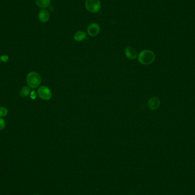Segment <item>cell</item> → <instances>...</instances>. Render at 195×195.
<instances>
[{"instance_id":"obj_1","label":"cell","mask_w":195,"mask_h":195,"mask_svg":"<svg viewBox=\"0 0 195 195\" xmlns=\"http://www.w3.org/2000/svg\"><path fill=\"white\" fill-rule=\"evenodd\" d=\"M138 61L144 65L152 63L155 59V55L150 50H144L139 52L138 55Z\"/></svg>"},{"instance_id":"obj_2","label":"cell","mask_w":195,"mask_h":195,"mask_svg":"<svg viewBox=\"0 0 195 195\" xmlns=\"http://www.w3.org/2000/svg\"><path fill=\"white\" fill-rule=\"evenodd\" d=\"M26 81L30 87L35 89L40 85L42 82V78L38 72H30L27 76Z\"/></svg>"},{"instance_id":"obj_3","label":"cell","mask_w":195,"mask_h":195,"mask_svg":"<svg viewBox=\"0 0 195 195\" xmlns=\"http://www.w3.org/2000/svg\"><path fill=\"white\" fill-rule=\"evenodd\" d=\"M85 6L87 10L91 13H96L101 8L100 0H86Z\"/></svg>"},{"instance_id":"obj_4","label":"cell","mask_w":195,"mask_h":195,"mask_svg":"<svg viewBox=\"0 0 195 195\" xmlns=\"http://www.w3.org/2000/svg\"><path fill=\"white\" fill-rule=\"evenodd\" d=\"M37 94L43 100H50L52 98V92L47 86H41L38 89Z\"/></svg>"},{"instance_id":"obj_5","label":"cell","mask_w":195,"mask_h":195,"mask_svg":"<svg viewBox=\"0 0 195 195\" xmlns=\"http://www.w3.org/2000/svg\"><path fill=\"white\" fill-rule=\"evenodd\" d=\"M87 33L91 37H95L98 35L100 32L99 25L96 23L90 24L87 29Z\"/></svg>"},{"instance_id":"obj_6","label":"cell","mask_w":195,"mask_h":195,"mask_svg":"<svg viewBox=\"0 0 195 195\" xmlns=\"http://www.w3.org/2000/svg\"><path fill=\"white\" fill-rule=\"evenodd\" d=\"M160 105V100L157 97H152L148 101V107L151 110L157 109Z\"/></svg>"},{"instance_id":"obj_7","label":"cell","mask_w":195,"mask_h":195,"mask_svg":"<svg viewBox=\"0 0 195 195\" xmlns=\"http://www.w3.org/2000/svg\"><path fill=\"white\" fill-rule=\"evenodd\" d=\"M125 55L129 59H135L138 57L136 50L133 47H127L125 49Z\"/></svg>"},{"instance_id":"obj_8","label":"cell","mask_w":195,"mask_h":195,"mask_svg":"<svg viewBox=\"0 0 195 195\" xmlns=\"http://www.w3.org/2000/svg\"><path fill=\"white\" fill-rule=\"evenodd\" d=\"M38 18L42 22H46L50 18V14L47 10H41L38 14Z\"/></svg>"},{"instance_id":"obj_9","label":"cell","mask_w":195,"mask_h":195,"mask_svg":"<svg viewBox=\"0 0 195 195\" xmlns=\"http://www.w3.org/2000/svg\"><path fill=\"white\" fill-rule=\"evenodd\" d=\"M87 38V34L85 32L82 31H78L74 34V38L77 42H81Z\"/></svg>"},{"instance_id":"obj_10","label":"cell","mask_w":195,"mask_h":195,"mask_svg":"<svg viewBox=\"0 0 195 195\" xmlns=\"http://www.w3.org/2000/svg\"><path fill=\"white\" fill-rule=\"evenodd\" d=\"M35 2L39 8H46L50 5L51 0H35Z\"/></svg>"},{"instance_id":"obj_11","label":"cell","mask_w":195,"mask_h":195,"mask_svg":"<svg viewBox=\"0 0 195 195\" xmlns=\"http://www.w3.org/2000/svg\"><path fill=\"white\" fill-rule=\"evenodd\" d=\"M30 92V89L29 88V87H27V86H25L24 87H22L21 89V90H20V92H19V94H20V96L21 97H26L27 96H28L29 95Z\"/></svg>"},{"instance_id":"obj_12","label":"cell","mask_w":195,"mask_h":195,"mask_svg":"<svg viewBox=\"0 0 195 195\" xmlns=\"http://www.w3.org/2000/svg\"><path fill=\"white\" fill-rule=\"evenodd\" d=\"M8 113V111L4 107H0V117H5Z\"/></svg>"},{"instance_id":"obj_13","label":"cell","mask_w":195,"mask_h":195,"mask_svg":"<svg viewBox=\"0 0 195 195\" xmlns=\"http://www.w3.org/2000/svg\"><path fill=\"white\" fill-rule=\"evenodd\" d=\"M5 122L2 118H0V130H2L5 129Z\"/></svg>"},{"instance_id":"obj_14","label":"cell","mask_w":195,"mask_h":195,"mask_svg":"<svg viewBox=\"0 0 195 195\" xmlns=\"http://www.w3.org/2000/svg\"><path fill=\"white\" fill-rule=\"evenodd\" d=\"M0 59L3 61V62H8V61L9 60V57L6 55H2L0 57Z\"/></svg>"},{"instance_id":"obj_15","label":"cell","mask_w":195,"mask_h":195,"mask_svg":"<svg viewBox=\"0 0 195 195\" xmlns=\"http://www.w3.org/2000/svg\"><path fill=\"white\" fill-rule=\"evenodd\" d=\"M37 94L36 93V92L35 91H32V92H31V94H30V97L32 99H35L36 98H37Z\"/></svg>"},{"instance_id":"obj_16","label":"cell","mask_w":195,"mask_h":195,"mask_svg":"<svg viewBox=\"0 0 195 195\" xmlns=\"http://www.w3.org/2000/svg\"></svg>"}]
</instances>
